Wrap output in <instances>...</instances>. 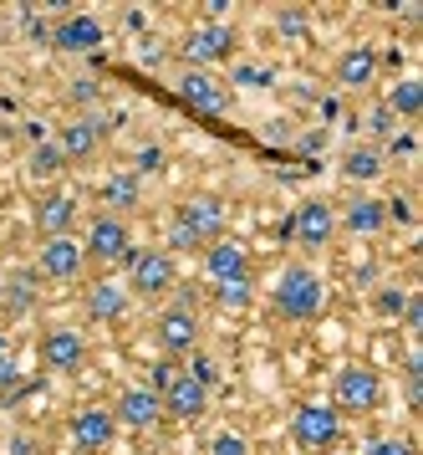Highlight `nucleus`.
<instances>
[{"mask_svg": "<svg viewBox=\"0 0 423 455\" xmlns=\"http://www.w3.org/2000/svg\"><path fill=\"white\" fill-rule=\"evenodd\" d=\"M270 307H276V317H281V323H317V317H322V307H326L322 276H317L311 267H286L281 276H276Z\"/></svg>", "mask_w": 423, "mask_h": 455, "instance_id": "1", "label": "nucleus"}, {"mask_svg": "<svg viewBox=\"0 0 423 455\" xmlns=\"http://www.w3.org/2000/svg\"><path fill=\"white\" fill-rule=\"evenodd\" d=\"M174 282H179V267H174V256L163 246H148L138 251L133 246V256H128V291L133 297H163V291H174Z\"/></svg>", "mask_w": 423, "mask_h": 455, "instance_id": "2", "label": "nucleus"}, {"mask_svg": "<svg viewBox=\"0 0 423 455\" xmlns=\"http://www.w3.org/2000/svg\"><path fill=\"white\" fill-rule=\"evenodd\" d=\"M383 399V379L367 369V363H342L337 379H332V410L337 414H367L378 410Z\"/></svg>", "mask_w": 423, "mask_h": 455, "instance_id": "3", "label": "nucleus"}, {"mask_svg": "<svg viewBox=\"0 0 423 455\" xmlns=\"http://www.w3.org/2000/svg\"><path fill=\"white\" fill-rule=\"evenodd\" d=\"M82 251H87V261H98V267H128V256H133V230H128L122 215H107V210H102L98 220L87 226Z\"/></svg>", "mask_w": 423, "mask_h": 455, "instance_id": "4", "label": "nucleus"}, {"mask_svg": "<svg viewBox=\"0 0 423 455\" xmlns=\"http://www.w3.org/2000/svg\"><path fill=\"white\" fill-rule=\"evenodd\" d=\"M235 42H240V36H235L224 21H200L194 31H184V46H179V52H184V62L194 67V72H209L215 62L235 57Z\"/></svg>", "mask_w": 423, "mask_h": 455, "instance_id": "5", "label": "nucleus"}, {"mask_svg": "<svg viewBox=\"0 0 423 455\" xmlns=\"http://www.w3.org/2000/svg\"><path fill=\"white\" fill-rule=\"evenodd\" d=\"M153 338H159V348L168 358H184V353L200 348V317H194V302L179 297V302H168L159 312V323H153Z\"/></svg>", "mask_w": 423, "mask_h": 455, "instance_id": "6", "label": "nucleus"}, {"mask_svg": "<svg viewBox=\"0 0 423 455\" xmlns=\"http://www.w3.org/2000/svg\"><path fill=\"white\" fill-rule=\"evenodd\" d=\"M291 440L302 451H332L342 440V414L332 410V404H302V410L291 414Z\"/></svg>", "mask_w": 423, "mask_h": 455, "instance_id": "7", "label": "nucleus"}, {"mask_svg": "<svg viewBox=\"0 0 423 455\" xmlns=\"http://www.w3.org/2000/svg\"><path fill=\"white\" fill-rule=\"evenodd\" d=\"M179 98L189 108H200V113H209V118H220V113H230V103H235V92H230V83H220L215 72H194V67H184L179 72Z\"/></svg>", "mask_w": 423, "mask_h": 455, "instance_id": "8", "label": "nucleus"}, {"mask_svg": "<svg viewBox=\"0 0 423 455\" xmlns=\"http://www.w3.org/2000/svg\"><path fill=\"white\" fill-rule=\"evenodd\" d=\"M113 440H118V419H113V410H102V404H82V410L72 414V445H77L82 455H102Z\"/></svg>", "mask_w": 423, "mask_h": 455, "instance_id": "9", "label": "nucleus"}, {"mask_svg": "<svg viewBox=\"0 0 423 455\" xmlns=\"http://www.w3.org/2000/svg\"><path fill=\"white\" fill-rule=\"evenodd\" d=\"M82 267H87V251L82 241L72 235H57V241H41V256H36V271L46 282H77Z\"/></svg>", "mask_w": 423, "mask_h": 455, "instance_id": "10", "label": "nucleus"}, {"mask_svg": "<svg viewBox=\"0 0 423 455\" xmlns=\"http://www.w3.org/2000/svg\"><path fill=\"white\" fill-rule=\"evenodd\" d=\"M41 363L51 373H77L87 363V338L77 328H51L41 332Z\"/></svg>", "mask_w": 423, "mask_h": 455, "instance_id": "11", "label": "nucleus"}, {"mask_svg": "<svg viewBox=\"0 0 423 455\" xmlns=\"http://www.w3.org/2000/svg\"><path fill=\"white\" fill-rule=\"evenodd\" d=\"M102 139H107V124H102L98 113H87V118H72V124L57 133V148L67 164H82V159H92L102 148Z\"/></svg>", "mask_w": 423, "mask_h": 455, "instance_id": "12", "label": "nucleus"}, {"mask_svg": "<svg viewBox=\"0 0 423 455\" xmlns=\"http://www.w3.org/2000/svg\"><path fill=\"white\" fill-rule=\"evenodd\" d=\"M291 235H296L306 251H322L326 241L337 235V210L326 205V200H306V205L291 215Z\"/></svg>", "mask_w": 423, "mask_h": 455, "instance_id": "13", "label": "nucleus"}, {"mask_svg": "<svg viewBox=\"0 0 423 455\" xmlns=\"http://www.w3.org/2000/svg\"><path fill=\"white\" fill-rule=\"evenodd\" d=\"M113 419H118V425H128V430H153V425H159L163 419V399L153 389H148V384H133V389H122L118 394V404H113Z\"/></svg>", "mask_w": 423, "mask_h": 455, "instance_id": "14", "label": "nucleus"}, {"mask_svg": "<svg viewBox=\"0 0 423 455\" xmlns=\"http://www.w3.org/2000/svg\"><path fill=\"white\" fill-rule=\"evenodd\" d=\"M102 21L98 16H82V11H72V16H61L57 31H51V46L57 52H98L102 46Z\"/></svg>", "mask_w": 423, "mask_h": 455, "instance_id": "15", "label": "nucleus"}, {"mask_svg": "<svg viewBox=\"0 0 423 455\" xmlns=\"http://www.w3.org/2000/svg\"><path fill=\"white\" fill-rule=\"evenodd\" d=\"M200 256H204V271H209V282L250 276V251H245L240 241H230V235H220V241H209V246H204Z\"/></svg>", "mask_w": 423, "mask_h": 455, "instance_id": "16", "label": "nucleus"}, {"mask_svg": "<svg viewBox=\"0 0 423 455\" xmlns=\"http://www.w3.org/2000/svg\"><path fill=\"white\" fill-rule=\"evenodd\" d=\"M159 399H163V414H168V419H200V414L209 410V389H204L200 379H189V373H179Z\"/></svg>", "mask_w": 423, "mask_h": 455, "instance_id": "17", "label": "nucleus"}, {"mask_svg": "<svg viewBox=\"0 0 423 455\" xmlns=\"http://www.w3.org/2000/svg\"><path fill=\"white\" fill-rule=\"evenodd\" d=\"M179 220L194 230V235H200L204 246L224 235V205L215 200V195H194V200H184V205H179Z\"/></svg>", "mask_w": 423, "mask_h": 455, "instance_id": "18", "label": "nucleus"}, {"mask_svg": "<svg viewBox=\"0 0 423 455\" xmlns=\"http://www.w3.org/2000/svg\"><path fill=\"white\" fill-rule=\"evenodd\" d=\"M128 302H133V291L122 287V282H113V276L92 282V287H87V297H82L87 317H98V323H118L122 312H128Z\"/></svg>", "mask_w": 423, "mask_h": 455, "instance_id": "19", "label": "nucleus"}, {"mask_svg": "<svg viewBox=\"0 0 423 455\" xmlns=\"http://www.w3.org/2000/svg\"><path fill=\"white\" fill-rule=\"evenodd\" d=\"M72 226H77V200H72V195H46V200L36 205V230H41V241L72 235Z\"/></svg>", "mask_w": 423, "mask_h": 455, "instance_id": "20", "label": "nucleus"}, {"mask_svg": "<svg viewBox=\"0 0 423 455\" xmlns=\"http://www.w3.org/2000/svg\"><path fill=\"white\" fill-rule=\"evenodd\" d=\"M372 77H378V52L372 46H347L337 57V87L357 92V87H372Z\"/></svg>", "mask_w": 423, "mask_h": 455, "instance_id": "21", "label": "nucleus"}, {"mask_svg": "<svg viewBox=\"0 0 423 455\" xmlns=\"http://www.w3.org/2000/svg\"><path fill=\"white\" fill-rule=\"evenodd\" d=\"M342 226L352 230V235H383V230H388L383 200H372V195H357L352 205H342Z\"/></svg>", "mask_w": 423, "mask_h": 455, "instance_id": "22", "label": "nucleus"}, {"mask_svg": "<svg viewBox=\"0 0 423 455\" xmlns=\"http://www.w3.org/2000/svg\"><path fill=\"white\" fill-rule=\"evenodd\" d=\"M102 205H107V215H122V210L138 205V169H122V174H113V180L102 185Z\"/></svg>", "mask_w": 423, "mask_h": 455, "instance_id": "23", "label": "nucleus"}, {"mask_svg": "<svg viewBox=\"0 0 423 455\" xmlns=\"http://www.w3.org/2000/svg\"><path fill=\"white\" fill-rule=\"evenodd\" d=\"M383 169H388L383 148H372V144H363V148H347V154H342V174H347V180H378Z\"/></svg>", "mask_w": 423, "mask_h": 455, "instance_id": "24", "label": "nucleus"}, {"mask_svg": "<svg viewBox=\"0 0 423 455\" xmlns=\"http://www.w3.org/2000/svg\"><path fill=\"white\" fill-rule=\"evenodd\" d=\"M383 108L393 113V118H419V113H423V83H419V77H403V83L388 92Z\"/></svg>", "mask_w": 423, "mask_h": 455, "instance_id": "25", "label": "nucleus"}, {"mask_svg": "<svg viewBox=\"0 0 423 455\" xmlns=\"http://www.w3.org/2000/svg\"><path fill=\"white\" fill-rule=\"evenodd\" d=\"M215 302L230 312H245L250 302H255V282L250 276H230V282H215Z\"/></svg>", "mask_w": 423, "mask_h": 455, "instance_id": "26", "label": "nucleus"}, {"mask_svg": "<svg viewBox=\"0 0 423 455\" xmlns=\"http://www.w3.org/2000/svg\"><path fill=\"white\" fill-rule=\"evenodd\" d=\"M61 169H67V159H61L57 144H36L31 148V174H36V180H51V174H61Z\"/></svg>", "mask_w": 423, "mask_h": 455, "instance_id": "27", "label": "nucleus"}, {"mask_svg": "<svg viewBox=\"0 0 423 455\" xmlns=\"http://www.w3.org/2000/svg\"><path fill=\"white\" fill-rule=\"evenodd\" d=\"M163 251H168V256H174V251H204V241L184 226L179 215H174V220H168V246H163Z\"/></svg>", "mask_w": 423, "mask_h": 455, "instance_id": "28", "label": "nucleus"}, {"mask_svg": "<svg viewBox=\"0 0 423 455\" xmlns=\"http://www.w3.org/2000/svg\"><path fill=\"white\" fill-rule=\"evenodd\" d=\"M372 307L383 312V317H403V307H408V291H403V287H383L378 297H372Z\"/></svg>", "mask_w": 423, "mask_h": 455, "instance_id": "29", "label": "nucleus"}, {"mask_svg": "<svg viewBox=\"0 0 423 455\" xmlns=\"http://www.w3.org/2000/svg\"><path fill=\"white\" fill-rule=\"evenodd\" d=\"M276 31H281V36H306V11H296V5L276 11Z\"/></svg>", "mask_w": 423, "mask_h": 455, "instance_id": "30", "label": "nucleus"}, {"mask_svg": "<svg viewBox=\"0 0 423 455\" xmlns=\"http://www.w3.org/2000/svg\"><path fill=\"white\" fill-rule=\"evenodd\" d=\"M189 379H200L204 389H215V379H220V363H215V358H204V353H194V363H189Z\"/></svg>", "mask_w": 423, "mask_h": 455, "instance_id": "31", "label": "nucleus"}, {"mask_svg": "<svg viewBox=\"0 0 423 455\" xmlns=\"http://www.w3.org/2000/svg\"><path fill=\"white\" fill-rule=\"evenodd\" d=\"M179 358H163V363H153V379H148V389H153V394H163V389H168V384H174V379H179Z\"/></svg>", "mask_w": 423, "mask_h": 455, "instance_id": "32", "label": "nucleus"}, {"mask_svg": "<svg viewBox=\"0 0 423 455\" xmlns=\"http://www.w3.org/2000/svg\"><path fill=\"white\" fill-rule=\"evenodd\" d=\"M209 455H250V445H245V435L224 430V435H215V445H209Z\"/></svg>", "mask_w": 423, "mask_h": 455, "instance_id": "33", "label": "nucleus"}, {"mask_svg": "<svg viewBox=\"0 0 423 455\" xmlns=\"http://www.w3.org/2000/svg\"><path fill=\"white\" fill-rule=\"evenodd\" d=\"M367 455H419V451H413V440L393 435V440H367Z\"/></svg>", "mask_w": 423, "mask_h": 455, "instance_id": "34", "label": "nucleus"}, {"mask_svg": "<svg viewBox=\"0 0 423 455\" xmlns=\"http://www.w3.org/2000/svg\"><path fill=\"white\" fill-rule=\"evenodd\" d=\"M16 384V353H11V343H5V332H0V394Z\"/></svg>", "mask_w": 423, "mask_h": 455, "instance_id": "35", "label": "nucleus"}, {"mask_svg": "<svg viewBox=\"0 0 423 455\" xmlns=\"http://www.w3.org/2000/svg\"><path fill=\"white\" fill-rule=\"evenodd\" d=\"M367 128H372L378 139H388V133H393V113H388V108H372V113H367Z\"/></svg>", "mask_w": 423, "mask_h": 455, "instance_id": "36", "label": "nucleus"}, {"mask_svg": "<svg viewBox=\"0 0 423 455\" xmlns=\"http://www.w3.org/2000/svg\"><path fill=\"white\" fill-rule=\"evenodd\" d=\"M98 92H102V87L92 83V77H77V83H72V98H77V103H92Z\"/></svg>", "mask_w": 423, "mask_h": 455, "instance_id": "37", "label": "nucleus"}, {"mask_svg": "<svg viewBox=\"0 0 423 455\" xmlns=\"http://www.w3.org/2000/svg\"><path fill=\"white\" fill-rule=\"evenodd\" d=\"M265 77H270L265 67H240V72H235V83H265Z\"/></svg>", "mask_w": 423, "mask_h": 455, "instance_id": "38", "label": "nucleus"}, {"mask_svg": "<svg viewBox=\"0 0 423 455\" xmlns=\"http://www.w3.org/2000/svg\"><path fill=\"white\" fill-rule=\"evenodd\" d=\"M159 159H163L159 148H143V154H138V169H159Z\"/></svg>", "mask_w": 423, "mask_h": 455, "instance_id": "39", "label": "nucleus"}, {"mask_svg": "<svg viewBox=\"0 0 423 455\" xmlns=\"http://www.w3.org/2000/svg\"><path fill=\"white\" fill-rule=\"evenodd\" d=\"M31 451H36V445H31L26 435H20V440H11V445H5V455H31Z\"/></svg>", "mask_w": 423, "mask_h": 455, "instance_id": "40", "label": "nucleus"}, {"mask_svg": "<svg viewBox=\"0 0 423 455\" xmlns=\"http://www.w3.org/2000/svg\"><path fill=\"white\" fill-rule=\"evenodd\" d=\"M0 455H5V440H0Z\"/></svg>", "mask_w": 423, "mask_h": 455, "instance_id": "41", "label": "nucleus"}]
</instances>
